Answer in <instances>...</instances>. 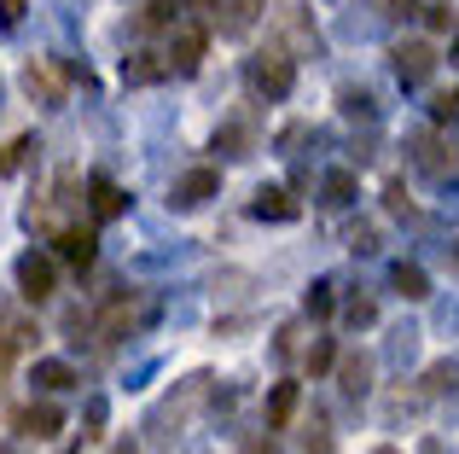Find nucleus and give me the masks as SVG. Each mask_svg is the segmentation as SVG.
I'll return each instance as SVG.
<instances>
[{"mask_svg": "<svg viewBox=\"0 0 459 454\" xmlns=\"http://www.w3.org/2000/svg\"><path fill=\"white\" fill-rule=\"evenodd\" d=\"M343 315H349V327H372V320H378V303H372V297H355Z\"/></svg>", "mask_w": 459, "mask_h": 454, "instance_id": "nucleus-25", "label": "nucleus"}, {"mask_svg": "<svg viewBox=\"0 0 459 454\" xmlns=\"http://www.w3.org/2000/svg\"><path fill=\"white\" fill-rule=\"evenodd\" d=\"M291 414H297V385H273V397H268V432H285Z\"/></svg>", "mask_w": 459, "mask_h": 454, "instance_id": "nucleus-16", "label": "nucleus"}, {"mask_svg": "<svg viewBox=\"0 0 459 454\" xmlns=\"http://www.w3.org/2000/svg\"><path fill=\"white\" fill-rule=\"evenodd\" d=\"M30 385L35 390H70V385H76V367H70V362H35Z\"/></svg>", "mask_w": 459, "mask_h": 454, "instance_id": "nucleus-14", "label": "nucleus"}, {"mask_svg": "<svg viewBox=\"0 0 459 454\" xmlns=\"http://www.w3.org/2000/svg\"><path fill=\"white\" fill-rule=\"evenodd\" d=\"M163 76H175V70H169V53L134 47V53L123 58V82H128V88H152V82H163Z\"/></svg>", "mask_w": 459, "mask_h": 454, "instance_id": "nucleus-6", "label": "nucleus"}, {"mask_svg": "<svg viewBox=\"0 0 459 454\" xmlns=\"http://www.w3.org/2000/svg\"><path fill=\"white\" fill-rule=\"evenodd\" d=\"M273 23H280V30H291L297 47L314 41V30H308V18H303V0H273Z\"/></svg>", "mask_w": 459, "mask_h": 454, "instance_id": "nucleus-13", "label": "nucleus"}, {"mask_svg": "<svg viewBox=\"0 0 459 454\" xmlns=\"http://www.w3.org/2000/svg\"><path fill=\"white\" fill-rule=\"evenodd\" d=\"M332 362H337L332 338H314V344H308V355H303V367H308L314 379H320V373H332Z\"/></svg>", "mask_w": 459, "mask_h": 454, "instance_id": "nucleus-22", "label": "nucleus"}, {"mask_svg": "<svg viewBox=\"0 0 459 454\" xmlns=\"http://www.w3.org/2000/svg\"><path fill=\"white\" fill-rule=\"evenodd\" d=\"M88 210H93L100 222H117V216L128 210V193H123L117 181H105V175H93V181H88Z\"/></svg>", "mask_w": 459, "mask_h": 454, "instance_id": "nucleus-12", "label": "nucleus"}, {"mask_svg": "<svg viewBox=\"0 0 459 454\" xmlns=\"http://www.w3.org/2000/svg\"><path fill=\"white\" fill-rule=\"evenodd\" d=\"M390 285H395L402 297H413V303H419V297H430L425 268H413V262H395V268H390Z\"/></svg>", "mask_w": 459, "mask_h": 454, "instance_id": "nucleus-15", "label": "nucleus"}, {"mask_svg": "<svg viewBox=\"0 0 459 454\" xmlns=\"http://www.w3.org/2000/svg\"><path fill=\"white\" fill-rule=\"evenodd\" d=\"M88 425H93V432L105 425V397H88Z\"/></svg>", "mask_w": 459, "mask_h": 454, "instance_id": "nucleus-30", "label": "nucleus"}, {"mask_svg": "<svg viewBox=\"0 0 459 454\" xmlns=\"http://www.w3.org/2000/svg\"><path fill=\"white\" fill-rule=\"evenodd\" d=\"M250 146H256L250 123H227L221 135H215V152H227V158H250Z\"/></svg>", "mask_w": 459, "mask_h": 454, "instance_id": "nucleus-17", "label": "nucleus"}, {"mask_svg": "<svg viewBox=\"0 0 459 454\" xmlns=\"http://www.w3.org/2000/svg\"><path fill=\"white\" fill-rule=\"evenodd\" d=\"M437 47L430 41H402L395 47V76H402V88H425L430 76H437Z\"/></svg>", "mask_w": 459, "mask_h": 454, "instance_id": "nucleus-4", "label": "nucleus"}, {"mask_svg": "<svg viewBox=\"0 0 459 454\" xmlns=\"http://www.w3.org/2000/svg\"><path fill=\"white\" fill-rule=\"evenodd\" d=\"M215 193H221V175H215V170H186L175 181V193H169V205H175V210H198V205H210Z\"/></svg>", "mask_w": 459, "mask_h": 454, "instance_id": "nucleus-5", "label": "nucleus"}, {"mask_svg": "<svg viewBox=\"0 0 459 454\" xmlns=\"http://www.w3.org/2000/svg\"><path fill=\"white\" fill-rule=\"evenodd\" d=\"M53 245H58V257H65L70 268H93V257H100L93 227H53Z\"/></svg>", "mask_w": 459, "mask_h": 454, "instance_id": "nucleus-7", "label": "nucleus"}, {"mask_svg": "<svg viewBox=\"0 0 459 454\" xmlns=\"http://www.w3.org/2000/svg\"><path fill=\"white\" fill-rule=\"evenodd\" d=\"M372 454H395V449H372Z\"/></svg>", "mask_w": 459, "mask_h": 454, "instance_id": "nucleus-36", "label": "nucleus"}, {"mask_svg": "<svg viewBox=\"0 0 459 454\" xmlns=\"http://www.w3.org/2000/svg\"><path fill=\"white\" fill-rule=\"evenodd\" d=\"M18 432L35 437V443H53V437L65 432V408H53V402H30V408L18 414Z\"/></svg>", "mask_w": 459, "mask_h": 454, "instance_id": "nucleus-9", "label": "nucleus"}, {"mask_svg": "<svg viewBox=\"0 0 459 454\" xmlns=\"http://www.w3.org/2000/svg\"><path fill=\"white\" fill-rule=\"evenodd\" d=\"M23 23V0H0V30H18Z\"/></svg>", "mask_w": 459, "mask_h": 454, "instance_id": "nucleus-26", "label": "nucleus"}, {"mask_svg": "<svg viewBox=\"0 0 459 454\" xmlns=\"http://www.w3.org/2000/svg\"><path fill=\"white\" fill-rule=\"evenodd\" d=\"M256 454H273V449H268V443H256Z\"/></svg>", "mask_w": 459, "mask_h": 454, "instance_id": "nucleus-34", "label": "nucleus"}, {"mask_svg": "<svg viewBox=\"0 0 459 454\" xmlns=\"http://www.w3.org/2000/svg\"><path fill=\"white\" fill-rule=\"evenodd\" d=\"M204 47H210L204 30H175V41H169V70H175V76H192V70L204 65Z\"/></svg>", "mask_w": 459, "mask_h": 454, "instance_id": "nucleus-10", "label": "nucleus"}, {"mask_svg": "<svg viewBox=\"0 0 459 454\" xmlns=\"http://www.w3.org/2000/svg\"><path fill=\"white\" fill-rule=\"evenodd\" d=\"M245 88L256 93V100H285V93L297 88V65L291 53H280V47H268V53H250L245 58Z\"/></svg>", "mask_w": 459, "mask_h": 454, "instance_id": "nucleus-1", "label": "nucleus"}, {"mask_svg": "<svg viewBox=\"0 0 459 454\" xmlns=\"http://www.w3.org/2000/svg\"><path fill=\"white\" fill-rule=\"evenodd\" d=\"M297 210H303V205H297L285 187H262V193L250 198V216H256V222H297Z\"/></svg>", "mask_w": 459, "mask_h": 454, "instance_id": "nucleus-11", "label": "nucleus"}, {"mask_svg": "<svg viewBox=\"0 0 459 454\" xmlns=\"http://www.w3.org/2000/svg\"><path fill=\"white\" fill-rule=\"evenodd\" d=\"M303 309H308L314 320H325V315H332V285L314 280V285H308V297H303Z\"/></svg>", "mask_w": 459, "mask_h": 454, "instance_id": "nucleus-24", "label": "nucleus"}, {"mask_svg": "<svg viewBox=\"0 0 459 454\" xmlns=\"http://www.w3.org/2000/svg\"><path fill=\"white\" fill-rule=\"evenodd\" d=\"M180 6L175 0H146V12H140V30H175Z\"/></svg>", "mask_w": 459, "mask_h": 454, "instance_id": "nucleus-21", "label": "nucleus"}, {"mask_svg": "<svg viewBox=\"0 0 459 454\" xmlns=\"http://www.w3.org/2000/svg\"><path fill=\"white\" fill-rule=\"evenodd\" d=\"M12 280H18V292L30 297V303H41V297H53L58 268H53V257H47V250H23V257L12 262Z\"/></svg>", "mask_w": 459, "mask_h": 454, "instance_id": "nucleus-2", "label": "nucleus"}, {"mask_svg": "<svg viewBox=\"0 0 459 454\" xmlns=\"http://www.w3.org/2000/svg\"><path fill=\"white\" fill-rule=\"evenodd\" d=\"M448 58H454V65H459V35H454V53H448Z\"/></svg>", "mask_w": 459, "mask_h": 454, "instance_id": "nucleus-31", "label": "nucleus"}, {"mask_svg": "<svg viewBox=\"0 0 459 454\" xmlns=\"http://www.w3.org/2000/svg\"><path fill=\"white\" fill-rule=\"evenodd\" d=\"M12 350H18V338H12V332L0 327V373H6V367H12Z\"/></svg>", "mask_w": 459, "mask_h": 454, "instance_id": "nucleus-29", "label": "nucleus"}, {"mask_svg": "<svg viewBox=\"0 0 459 454\" xmlns=\"http://www.w3.org/2000/svg\"><path fill=\"white\" fill-rule=\"evenodd\" d=\"M320 193H325V205H332V210H343L349 198H355V175H349V170H332Z\"/></svg>", "mask_w": 459, "mask_h": 454, "instance_id": "nucleus-20", "label": "nucleus"}, {"mask_svg": "<svg viewBox=\"0 0 459 454\" xmlns=\"http://www.w3.org/2000/svg\"><path fill=\"white\" fill-rule=\"evenodd\" d=\"M430 111H437V123H448V117H459V93H442V100L430 105Z\"/></svg>", "mask_w": 459, "mask_h": 454, "instance_id": "nucleus-28", "label": "nucleus"}, {"mask_svg": "<svg viewBox=\"0 0 459 454\" xmlns=\"http://www.w3.org/2000/svg\"><path fill=\"white\" fill-rule=\"evenodd\" d=\"M192 6H221V0H192Z\"/></svg>", "mask_w": 459, "mask_h": 454, "instance_id": "nucleus-32", "label": "nucleus"}, {"mask_svg": "<svg viewBox=\"0 0 459 454\" xmlns=\"http://www.w3.org/2000/svg\"><path fill=\"white\" fill-rule=\"evenodd\" d=\"M367 379H372L367 355H349V362H343V390H349V397H360V390H367Z\"/></svg>", "mask_w": 459, "mask_h": 454, "instance_id": "nucleus-23", "label": "nucleus"}, {"mask_svg": "<svg viewBox=\"0 0 459 454\" xmlns=\"http://www.w3.org/2000/svg\"><path fill=\"white\" fill-rule=\"evenodd\" d=\"M407 152H413V163L430 175V181H454V175H459V158L448 152V140H442V135H413V140H407Z\"/></svg>", "mask_w": 459, "mask_h": 454, "instance_id": "nucleus-3", "label": "nucleus"}, {"mask_svg": "<svg viewBox=\"0 0 459 454\" xmlns=\"http://www.w3.org/2000/svg\"><path fill=\"white\" fill-rule=\"evenodd\" d=\"M227 18H221V35H245L250 23H256V0H227Z\"/></svg>", "mask_w": 459, "mask_h": 454, "instance_id": "nucleus-18", "label": "nucleus"}, {"mask_svg": "<svg viewBox=\"0 0 459 454\" xmlns=\"http://www.w3.org/2000/svg\"><path fill=\"white\" fill-rule=\"evenodd\" d=\"M425 23L430 30H454V12L448 6H425Z\"/></svg>", "mask_w": 459, "mask_h": 454, "instance_id": "nucleus-27", "label": "nucleus"}, {"mask_svg": "<svg viewBox=\"0 0 459 454\" xmlns=\"http://www.w3.org/2000/svg\"><path fill=\"white\" fill-rule=\"evenodd\" d=\"M65 70H53L47 65V58H30V65H23V88H30V100H41V105H58L65 100Z\"/></svg>", "mask_w": 459, "mask_h": 454, "instance_id": "nucleus-8", "label": "nucleus"}, {"mask_svg": "<svg viewBox=\"0 0 459 454\" xmlns=\"http://www.w3.org/2000/svg\"><path fill=\"white\" fill-rule=\"evenodd\" d=\"M117 454H134V443H123V449H117Z\"/></svg>", "mask_w": 459, "mask_h": 454, "instance_id": "nucleus-33", "label": "nucleus"}, {"mask_svg": "<svg viewBox=\"0 0 459 454\" xmlns=\"http://www.w3.org/2000/svg\"><path fill=\"white\" fill-rule=\"evenodd\" d=\"M390 6H413V0H390Z\"/></svg>", "mask_w": 459, "mask_h": 454, "instance_id": "nucleus-35", "label": "nucleus"}, {"mask_svg": "<svg viewBox=\"0 0 459 454\" xmlns=\"http://www.w3.org/2000/svg\"><path fill=\"white\" fill-rule=\"evenodd\" d=\"M146 315H152V309H128V303H117L111 315H105V338H123V332H134Z\"/></svg>", "mask_w": 459, "mask_h": 454, "instance_id": "nucleus-19", "label": "nucleus"}]
</instances>
